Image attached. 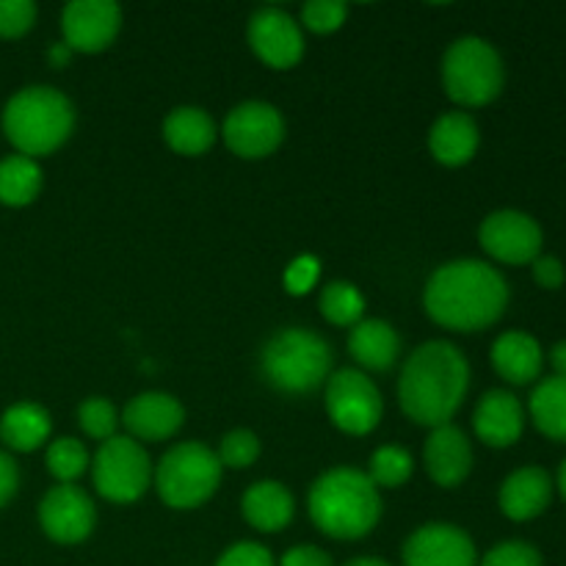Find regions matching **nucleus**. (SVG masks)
I'll return each mask as SVG.
<instances>
[{
    "instance_id": "0eeeda50",
    "label": "nucleus",
    "mask_w": 566,
    "mask_h": 566,
    "mask_svg": "<svg viewBox=\"0 0 566 566\" xmlns=\"http://www.w3.org/2000/svg\"><path fill=\"white\" fill-rule=\"evenodd\" d=\"M221 462L202 442H182L164 453L155 468V490L169 509H197L216 495Z\"/></svg>"
},
{
    "instance_id": "f704fd0d",
    "label": "nucleus",
    "mask_w": 566,
    "mask_h": 566,
    "mask_svg": "<svg viewBox=\"0 0 566 566\" xmlns=\"http://www.w3.org/2000/svg\"><path fill=\"white\" fill-rule=\"evenodd\" d=\"M479 566H542V556L528 542H503L492 547Z\"/></svg>"
},
{
    "instance_id": "37998d69",
    "label": "nucleus",
    "mask_w": 566,
    "mask_h": 566,
    "mask_svg": "<svg viewBox=\"0 0 566 566\" xmlns=\"http://www.w3.org/2000/svg\"><path fill=\"white\" fill-rule=\"evenodd\" d=\"M346 566H390V564L381 562V558H354V562H348Z\"/></svg>"
},
{
    "instance_id": "aec40b11",
    "label": "nucleus",
    "mask_w": 566,
    "mask_h": 566,
    "mask_svg": "<svg viewBox=\"0 0 566 566\" xmlns=\"http://www.w3.org/2000/svg\"><path fill=\"white\" fill-rule=\"evenodd\" d=\"M492 365H495L497 376L509 381V385H531L542 376V365H545V354H542L539 340L528 332H503L492 346Z\"/></svg>"
},
{
    "instance_id": "473e14b6",
    "label": "nucleus",
    "mask_w": 566,
    "mask_h": 566,
    "mask_svg": "<svg viewBox=\"0 0 566 566\" xmlns=\"http://www.w3.org/2000/svg\"><path fill=\"white\" fill-rule=\"evenodd\" d=\"M348 6L337 0H313L302 9V22L313 33H335L346 22Z\"/></svg>"
},
{
    "instance_id": "423d86ee",
    "label": "nucleus",
    "mask_w": 566,
    "mask_h": 566,
    "mask_svg": "<svg viewBox=\"0 0 566 566\" xmlns=\"http://www.w3.org/2000/svg\"><path fill=\"white\" fill-rule=\"evenodd\" d=\"M503 81L506 72L501 55L479 36L457 39L442 59V86L464 108L490 105L503 92Z\"/></svg>"
},
{
    "instance_id": "c756f323",
    "label": "nucleus",
    "mask_w": 566,
    "mask_h": 566,
    "mask_svg": "<svg viewBox=\"0 0 566 566\" xmlns=\"http://www.w3.org/2000/svg\"><path fill=\"white\" fill-rule=\"evenodd\" d=\"M368 479L374 481L376 490H379V486H387V490L403 486L412 479V457L398 446L379 448V451L370 457Z\"/></svg>"
},
{
    "instance_id": "39448f33",
    "label": "nucleus",
    "mask_w": 566,
    "mask_h": 566,
    "mask_svg": "<svg viewBox=\"0 0 566 566\" xmlns=\"http://www.w3.org/2000/svg\"><path fill=\"white\" fill-rule=\"evenodd\" d=\"M332 370V348L310 329H282L260 352V374L287 396L313 392Z\"/></svg>"
},
{
    "instance_id": "a19ab883",
    "label": "nucleus",
    "mask_w": 566,
    "mask_h": 566,
    "mask_svg": "<svg viewBox=\"0 0 566 566\" xmlns=\"http://www.w3.org/2000/svg\"><path fill=\"white\" fill-rule=\"evenodd\" d=\"M551 365L553 370H556V376H564L566 379V340L556 343V346L551 348Z\"/></svg>"
},
{
    "instance_id": "b1692460",
    "label": "nucleus",
    "mask_w": 566,
    "mask_h": 566,
    "mask_svg": "<svg viewBox=\"0 0 566 566\" xmlns=\"http://www.w3.org/2000/svg\"><path fill=\"white\" fill-rule=\"evenodd\" d=\"M50 429H53V423H50L48 409L22 401L6 409L3 418H0V442L9 451L31 453L48 442Z\"/></svg>"
},
{
    "instance_id": "393cba45",
    "label": "nucleus",
    "mask_w": 566,
    "mask_h": 566,
    "mask_svg": "<svg viewBox=\"0 0 566 566\" xmlns=\"http://www.w3.org/2000/svg\"><path fill=\"white\" fill-rule=\"evenodd\" d=\"M164 142L177 155H205L216 144V125L202 108L182 105L164 119Z\"/></svg>"
},
{
    "instance_id": "a211bd4d",
    "label": "nucleus",
    "mask_w": 566,
    "mask_h": 566,
    "mask_svg": "<svg viewBox=\"0 0 566 566\" xmlns=\"http://www.w3.org/2000/svg\"><path fill=\"white\" fill-rule=\"evenodd\" d=\"M475 434L490 448H509L523 437V403L506 390H490L475 407Z\"/></svg>"
},
{
    "instance_id": "412c9836",
    "label": "nucleus",
    "mask_w": 566,
    "mask_h": 566,
    "mask_svg": "<svg viewBox=\"0 0 566 566\" xmlns=\"http://www.w3.org/2000/svg\"><path fill=\"white\" fill-rule=\"evenodd\" d=\"M479 125H475L473 116L462 114V111L440 116L429 133V149L434 160H440L442 166H451V169L470 164L473 155L479 153Z\"/></svg>"
},
{
    "instance_id": "7c9ffc66",
    "label": "nucleus",
    "mask_w": 566,
    "mask_h": 566,
    "mask_svg": "<svg viewBox=\"0 0 566 566\" xmlns=\"http://www.w3.org/2000/svg\"><path fill=\"white\" fill-rule=\"evenodd\" d=\"M116 423H119V418H116L114 403L105 401V398H88V401H83L81 409H77V426H81L92 440L105 442L111 440V437H116Z\"/></svg>"
},
{
    "instance_id": "6ab92c4d",
    "label": "nucleus",
    "mask_w": 566,
    "mask_h": 566,
    "mask_svg": "<svg viewBox=\"0 0 566 566\" xmlns=\"http://www.w3.org/2000/svg\"><path fill=\"white\" fill-rule=\"evenodd\" d=\"M553 497V479L542 468H520L503 481L501 512L514 523H528L539 517Z\"/></svg>"
},
{
    "instance_id": "c9c22d12",
    "label": "nucleus",
    "mask_w": 566,
    "mask_h": 566,
    "mask_svg": "<svg viewBox=\"0 0 566 566\" xmlns=\"http://www.w3.org/2000/svg\"><path fill=\"white\" fill-rule=\"evenodd\" d=\"M216 566H276L274 556L258 542H238L224 556L216 562Z\"/></svg>"
},
{
    "instance_id": "cd10ccee",
    "label": "nucleus",
    "mask_w": 566,
    "mask_h": 566,
    "mask_svg": "<svg viewBox=\"0 0 566 566\" xmlns=\"http://www.w3.org/2000/svg\"><path fill=\"white\" fill-rule=\"evenodd\" d=\"M365 313V298L348 282H329L321 291V315L335 326H357Z\"/></svg>"
},
{
    "instance_id": "4468645a",
    "label": "nucleus",
    "mask_w": 566,
    "mask_h": 566,
    "mask_svg": "<svg viewBox=\"0 0 566 566\" xmlns=\"http://www.w3.org/2000/svg\"><path fill=\"white\" fill-rule=\"evenodd\" d=\"M249 44L254 55L271 70H291L304 55V36L298 22L287 11L265 6L249 20Z\"/></svg>"
},
{
    "instance_id": "58836bf2",
    "label": "nucleus",
    "mask_w": 566,
    "mask_h": 566,
    "mask_svg": "<svg viewBox=\"0 0 566 566\" xmlns=\"http://www.w3.org/2000/svg\"><path fill=\"white\" fill-rule=\"evenodd\" d=\"M280 566H332V558L315 545H298L282 556Z\"/></svg>"
},
{
    "instance_id": "ea45409f",
    "label": "nucleus",
    "mask_w": 566,
    "mask_h": 566,
    "mask_svg": "<svg viewBox=\"0 0 566 566\" xmlns=\"http://www.w3.org/2000/svg\"><path fill=\"white\" fill-rule=\"evenodd\" d=\"M17 486H20V470L9 453L0 451V509L17 495Z\"/></svg>"
},
{
    "instance_id": "dca6fc26",
    "label": "nucleus",
    "mask_w": 566,
    "mask_h": 566,
    "mask_svg": "<svg viewBox=\"0 0 566 566\" xmlns=\"http://www.w3.org/2000/svg\"><path fill=\"white\" fill-rule=\"evenodd\" d=\"M182 420H186V409L169 392H142L122 412V423L136 442L169 440L182 429Z\"/></svg>"
},
{
    "instance_id": "1a4fd4ad",
    "label": "nucleus",
    "mask_w": 566,
    "mask_h": 566,
    "mask_svg": "<svg viewBox=\"0 0 566 566\" xmlns=\"http://www.w3.org/2000/svg\"><path fill=\"white\" fill-rule=\"evenodd\" d=\"M326 412L337 429L363 437L379 426L385 403L368 374L346 368L326 379Z\"/></svg>"
},
{
    "instance_id": "20e7f679",
    "label": "nucleus",
    "mask_w": 566,
    "mask_h": 566,
    "mask_svg": "<svg viewBox=\"0 0 566 566\" xmlns=\"http://www.w3.org/2000/svg\"><path fill=\"white\" fill-rule=\"evenodd\" d=\"M75 127V108L53 86H28L3 108V133L17 155L42 158L55 153Z\"/></svg>"
},
{
    "instance_id": "f8f14e48",
    "label": "nucleus",
    "mask_w": 566,
    "mask_h": 566,
    "mask_svg": "<svg viewBox=\"0 0 566 566\" xmlns=\"http://www.w3.org/2000/svg\"><path fill=\"white\" fill-rule=\"evenodd\" d=\"M97 523L94 503L81 486L59 484L39 503V525L59 545H77L88 539Z\"/></svg>"
},
{
    "instance_id": "7ed1b4c3",
    "label": "nucleus",
    "mask_w": 566,
    "mask_h": 566,
    "mask_svg": "<svg viewBox=\"0 0 566 566\" xmlns=\"http://www.w3.org/2000/svg\"><path fill=\"white\" fill-rule=\"evenodd\" d=\"M310 517L315 528L340 542L368 536L381 517V497L368 473L335 468L321 475L310 490Z\"/></svg>"
},
{
    "instance_id": "72a5a7b5",
    "label": "nucleus",
    "mask_w": 566,
    "mask_h": 566,
    "mask_svg": "<svg viewBox=\"0 0 566 566\" xmlns=\"http://www.w3.org/2000/svg\"><path fill=\"white\" fill-rule=\"evenodd\" d=\"M36 20V6L31 0H0V39L25 36Z\"/></svg>"
},
{
    "instance_id": "f257e3e1",
    "label": "nucleus",
    "mask_w": 566,
    "mask_h": 566,
    "mask_svg": "<svg viewBox=\"0 0 566 566\" xmlns=\"http://www.w3.org/2000/svg\"><path fill=\"white\" fill-rule=\"evenodd\" d=\"M423 304L431 321L446 329L479 332L506 313L509 285L495 265L481 260H453L431 274Z\"/></svg>"
},
{
    "instance_id": "c85d7f7f",
    "label": "nucleus",
    "mask_w": 566,
    "mask_h": 566,
    "mask_svg": "<svg viewBox=\"0 0 566 566\" xmlns=\"http://www.w3.org/2000/svg\"><path fill=\"white\" fill-rule=\"evenodd\" d=\"M44 462H48L50 475H53L59 484H72V481L81 479L88 468L86 446H83L81 440H75V437H59V440H53L48 446Z\"/></svg>"
},
{
    "instance_id": "f3484780",
    "label": "nucleus",
    "mask_w": 566,
    "mask_h": 566,
    "mask_svg": "<svg viewBox=\"0 0 566 566\" xmlns=\"http://www.w3.org/2000/svg\"><path fill=\"white\" fill-rule=\"evenodd\" d=\"M423 462L437 486L453 490L473 470V448H470L462 429L451 423L437 426V429H431L429 440H426Z\"/></svg>"
},
{
    "instance_id": "f03ea898",
    "label": "nucleus",
    "mask_w": 566,
    "mask_h": 566,
    "mask_svg": "<svg viewBox=\"0 0 566 566\" xmlns=\"http://www.w3.org/2000/svg\"><path fill=\"white\" fill-rule=\"evenodd\" d=\"M470 387V365L448 340L423 343L409 354L398 379V403L403 415L420 426L451 423Z\"/></svg>"
},
{
    "instance_id": "c03bdc74",
    "label": "nucleus",
    "mask_w": 566,
    "mask_h": 566,
    "mask_svg": "<svg viewBox=\"0 0 566 566\" xmlns=\"http://www.w3.org/2000/svg\"><path fill=\"white\" fill-rule=\"evenodd\" d=\"M558 492H562V497L566 501V459H564L562 470H558Z\"/></svg>"
},
{
    "instance_id": "5701e85b",
    "label": "nucleus",
    "mask_w": 566,
    "mask_h": 566,
    "mask_svg": "<svg viewBox=\"0 0 566 566\" xmlns=\"http://www.w3.org/2000/svg\"><path fill=\"white\" fill-rule=\"evenodd\" d=\"M348 354L365 370H387L396 365L398 354H401V337L387 321H359L348 335Z\"/></svg>"
},
{
    "instance_id": "79ce46f5",
    "label": "nucleus",
    "mask_w": 566,
    "mask_h": 566,
    "mask_svg": "<svg viewBox=\"0 0 566 566\" xmlns=\"http://www.w3.org/2000/svg\"><path fill=\"white\" fill-rule=\"evenodd\" d=\"M48 59H50V64H53V66H64V64H70L72 50L66 48V44L59 42V44H53V48H50Z\"/></svg>"
},
{
    "instance_id": "9d476101",
    "label": "nucleus",
    "mask_w": 566,
    "mask_h": 566,
    "mask_svg": "<svg viewBox=\"0 0 566 566\" xmlns=\"http://www.w3.org/2000/svg\"><path fill=\"white\" fill-rule=\"evenodd\" d=\"M221 136L238 158L258 160L280 147L285 138V122L274 105L252 99V103L235 105L227 114Z\"/></svg>"
},
{
    "instance_id": "2eb2a0df",
    "label": "nucleus",
    "mask_w": 566,
    "mask_h": 566,
    "mask_svg": "<svg viewBox=\"0 0 566 566\" xmlns=\"http://www.w3.org/2000/svg\"><path fill=\"white\" fill-rule=\"evenodd\" d=\"M407 566H479L473 539L462 528L431 523L415 531L403 545Z\"/></svg>"
},
{
    "instance_id": "ddd939ff",
    "label": "nucleus",
    "mask_w": 566,
    "mask_h": 566,
    "mask_svg": "<svg viewBox=\"0 0 566 566\" xmlns=\"http://www.w3.org/2000/svg\"><path fill=\"white\" fill-rule=\"evenodd\" d=\"M122 28V9L114 0H72L61 14L64 44L72 53H103Z\"/></svg>"
},
{
    "instance_id": "4c0bfd02",
    "label": "nucleus",
    "mask_w": 566,
    "mask_h": 566,
    "mask_svg": "<svg viewBox=\"0 0 566 566\" xmlns=\"http://www.w3.org/2000/svg\"><path fill=\"white\" fill-rule=\"evenodd\" d=\"M564 263L558 258H551V254H539L534 260V280L539 282L545 291H556V287L564 285Z\"/></svg>"
},
{
    "instance_id": "9b49d317",
    "label": "nucleus",
    "mask_w": 566,
    "mask_h": 566,
    "mask_svg": "<svg viewBox=\"0 0 566 566\" xmlns=\"http://www.w3.org/2000/svg\"><path fill=\"white\" fill-rule=\"evenodd\" d=\"M479 241L490 258L506 265L534 263L542 252V227L520 210H497L486 216Z\"/></svg>"
},
{
    "instance_id": "bb28decb",
    "label": "nucleus",
    "mask_w": 566,
    "mask_h": 566,
    "mask_svg": "<svg viewBox=\"0 0 566 566\" xmlns=\"http://www.w3.org/2000/svg\"><path fill=\"white\" fill-rule=\"evenodd\" d=\"M42 191V169L33 158L9 155L0 160V205L25 208Z\"/></svg>"
},
{
    "instance_id": "e433bc0d",
    "label": "nucleus",
    "mask_w": 566,
    "mask_h": 566,
    "mask_svg": "<svg viewBox=\"0 0 566 566\" xmlns=\"http://www.w3.org/2000/svg\"><path fill=\"white\" fill-rule=\"evenodd\" d=\"M318 280V263L313 258H298L293 260L291 269L285 271V287L293 293V296H302Z\"/></svg>"
},
{
    "instance_id": "a878e982",
    "label": "nucleus",
    "mask_w": 566,
    "mask_h": 566,
    "mask_svg": "<svg viewBox=\"0 0 566 566\" xmlns=\"http://www.w3.org/2000/svg\"><path fill=\"white\" fill-rule=\"evenodd\" d=\"M531 418L536 429L556 442H566V379L564 376H547L531 392Z\"/></svg>"
},
{
    "instance_id": "6e6552de",
    "label": "nucleus",
    "mask_w": 566,
    "mask_h": 566,
    "mask_svg": "<svg viewBox=\"0 0 566 566\" xmlns=\"http://www.w3.org/2000/svg\"><path fill=\"white\" fill-rule=\"evenodd\" d=\"M94 486L111 503H133L149 490L153 464L142 442L133 437H111L92 462Z\"/></svg>"
},
{
    "instance_id": "2f4dec72",
    "label": "nucleus",
    "mask_w": 566,
    "mask_h": 566,
    "mask_svg": "<svg viewBox=\"0 0 566 566\" xmlns=\"http://www.w3.org/2000/svg\"><path fill=\"white\" fill-rule=\"evenodd\" d=\"M260 457V440L249 429H235L221 440L219 446V462L221 468L247 470L252 468L254 459Z\"/></svg>"
},
{
    "instance_id": "4be33fe9",
    "label": "nucleus",
    "mask_w": 566,
    "mask_h": 566,
    "mask_svg": "<svg viewBox=\"0 0 566 566\" xmlns=\"http://www.w3.org/2000/svg\"><path fill=\"white\" fill-rule=\"evenodd\" d=\"M241 512L252 528L263 531V534H276L291 525L296 503H293L287 486L276 484V481H258L243 492Z\"/></svg>"
}]
</instances>
